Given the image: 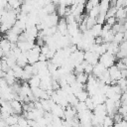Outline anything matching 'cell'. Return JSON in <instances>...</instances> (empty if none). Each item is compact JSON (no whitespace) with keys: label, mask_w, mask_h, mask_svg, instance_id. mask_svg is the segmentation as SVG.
<instances>
[{"label":"cell","mask_w":127,"mask_h":127,"mask_svg":"<svg viewBox=\"0 0 127 127\" xmlns=\"http://www.w3.org/2000/svg\"><path fill=\"white\" fill-rule=\"evenodd\" d=\"M26 54H27V57H28L29 64H35L37 62H39L40 55H41V47L38 46V45H35L34 48L32 50H30L29 52H27Z\"/></svg>","instance_id":"1"},{"label":"cell","mask_w":127,"mask_h":127,"mask_svg":"<svg viewBox=\"0 0 127 127\" xmlns=\"http://www.w3.org/2000/svg\"><path fill=\"white\" fill-rule=\"evenodd\" d=\"M99 63L102 64L106 68H109L110 66L116 64V56L104 53L99 57Z\"/></svg>","instance_id":"2"},{"label":"cell","mask_w":127,"mask_h":127,"mask_svg":"<svg viewBox=\"0 0 127 127\" xmlns=\"http://www.w3.org/2000/svg\"><path fill=\"white\" fill-rule=\"evenodd\" d=\"M99 57L100 56L94 52H91V51L84 52V61L92 65H95L97 63H99Z\"/></svg>","instance_id":"3"},{"label":"cell","mask_w":127,"mask_h":127,"mask_svg":"<svg viewBox=\"0 0 127 127\" xmlns=\"http://www.w3.org/2000/svg\"><path fill=\"white\" fill-rule=\"evenodd\" d=\"M70 61L74 65H77L81 63L84 62V52L80 51V50H76L74 53L71 54L70 56Z\"/></svg>","instance_id":"4"},{"label":"cell","mask_w":127,"mask_h":127,"mask_svg":"<svg viewBox=\"0 0 127 127\" xmlns=\"http://www.w3.org/2000/svg\"><path fill=\"white\" fill-rule=\"evenodd\" d=\"M0 50H1V57L3 58L5 55H7L12 51V43L7 39L3 38L0 43Z\"/></svg>","instance_id":"5"},{"label":"cell","mask_w":127,"mask_h":127,"mask_svg":"<svg viewBox=\"0 0 127 127\" xmlns=\"http://www.w3.org/2000/svg\"><path fill=\"white\" fill-rule=\"evenodd\" d=\"M108 72L110 74V77L112 80H115V81H118L120 78H122V73H121V69L116 65H112L108 68Z\"/></svg>","instance_id":"6"},{"label":"cell","mask_w":127,"mask_h":127,"mask_svg":"<svg viewBox=\"0 0 127 127\" xmlns=\"http://www.w3.org/2000/svg\"><path fill=\"white\" fill-rule=\"evenodd\" d=\"M67 27H68V25H67V23H66L65 18H61L60 21H59V23H58V26H57V28H58V32L61 33L63 36H66V35H68Z\"/></svg>","instance_id":"7"},{"label":"cell","mask_w":127,"mask_h":127,"mask_svg":"<svg viewBox=\"0 0 127 127\" xmlns=\"http://www.w3.org/2000/svg\"><path fill=\"white\" fill-rule=\"evenodd\" d=\"M10 104H11L12 109H13V111H14L15 114L20 115V114L23 113L24 105H23V103H22L20 100H18V99H14V100L10 101Z\"/></svg>","instance_id":"8"},{"label":"cell","mask_w":127,"mask_h":127,"mask_svg":"<svg viewBox=\"0 0 127 127\" xmlns=\"http://www.w3.org/2000/svg\"><path fill=\"white\" fill-rule=\"evenodd\" d=\"M64 110H65V108L64 107H63L62 105H60V104H57V103H55L54 104V106H53V108H52V113H53V115L54 116H56V117H60V118H64Z\"/></svg>","instance_id":"9"},{"label":"cell","mask_w":127,"mask_h":127,"mask_svg":"<svg viewBox=\"0 0 127 127\" xmlns=\"http://www.w3.org/2000/svg\"><path fill=\"white\" fill-rule=\"evenodd\" d=\"M107 68L102 64H100V63H97L94 66H93V72H92V74L95 76V77H99L100 75H102L103 73H104V71L106 70Z\"/></svg>","instance_id":"10"},{"label":"cell","mask_w":127,"mask_h":127,"mask_svg":"<svg viewBox=\"0 0 127 127\" xmlns=\"http://www.w3.org/2000/svg\"><path fill=\"white\" fill-rule=\"evenodd\" d=\"M94 115H97V116H103L105 117L107 115V110H106V106L105 104H97L94 108V110L92 111Z\"/></svg>","instance_id":"11"},{"label":"cell","mask_w":127,"mask_h":127,"mask_svg":"<svg viewBox=\"0 0 127 127\" xmlns=\"http://www.w3.org/2000/svg\"><path fill=\"white\" fill-rule=\"evenodd\" d=\"M41 77L38 75V74H34L29 80H28V83L29 85L31 86V88H36V87H40L41 86Z\"/></svg>","instance_id":"12"},{"label":"cell","mask_w":127,"mask_h":127,"mask_svg":"<svg viewBox=\"0 0 127 127\" xmlns=\"http://www.w3.org/2000/svg\"><path fill=\"white\" fill-rule=\"evenodd\" d=\"M40 101L42 103V106H43V109L45 112H51L52 111V108H53L55 102L51 98L50 99H41Z\"/></svg>","instance_id":"13"},{"label":"cell","mask_w":127,"mask_h":127,"mask_svg":"<svg viewBox=\"0 0 127 127\" xmlns=\"http://www.w3.org/2000/svg\"><path fill=\"white\" fill-rule=\"evenodd\" d=\"M120 51V45L112 42V43H109L108 44V48H107V53L110 54V55H113V56H116Z\"/></svg>","instance_id":"14"},{"label":"cell","mask_w":127,"mask_h":127,"mask_svg":"<svg viewBox=\"0 0 127 127\" xmlns=\"http://www.w3.org/2000/svg\"><path fill=\"white\" fill-rule=\"evenodd\" d=\"M29 64V61H28V57H27V54L26 53H22L18 59H17V64L21 67H25L27 64Z\"/></svg>","instance_id":"15"},{"label":"cell","mask_w":127,"mask_h":127,"mask_svg":"<svg viewBox=\"0 0 127 127\" xmlns=\"http://www.w3.org/2000/svg\"><path fill=\"white\" fill-rule=\"evenodd\" d=\"M19 116L18 114H11L7 117V119H5L6 123L8 126H13V125H16L18 124V120H19Z\"/></svg>","instance_id":"16"},{"label":"cell","mask_w":127,"mask_h":127,"mask_svg":"<svg viewBox=\"0 0 127 127\" xmlns=\"http://www.w3.org/2000/svg\"><path fill=\"white\" fill-rule=\"evenodd\" d=\"M102 29H103V25H101V24H95L91 29H90V31H91V33H92V35L96 38V37H99L100 35H101V32H102Z\"/></svg>","instance_id":"17"},{"label":"cell","mask_w":127,"mask_h":127,"mask_svg":"<svg viewBox=\"0 0 127 127\" xmlns=\"http://www.w3.org/2000/svg\"><path fill=\"white\" fill-rule=\"evenodd\" d=\"M75 95H76V97H77V99H78L79 102H85L86 99L89 97V94H88V92H87L85 89L79 91V92L76 93Z\"/></svg>","instance_id":"18"},{"label":"cell","mask_w":127,"mask_h":127,"mask_svg":"<svg viewBox=\"0 0 127 127\" xmlns=\"http://www.w3.org/2000/svg\"><path fill=\"white\" fill-rule=\"evenodd\" d=\"M126 40V38H125V33H122V32H119V33H116L115 35H114V40H113V42L114 43H116V44H118V45H120L122 42H124Z\"/></svg>","instance_id":"19"},{"label":"cell","mask_w":127,"mask_h":127,"mask_svg":"<svg viewBox=\"0 0 127 127\" xmlns=\"http://www.w3.org/2000/svg\"><path fill=\"white\" fill-rule=\"evenodd\" d=\"M12 69L14 70V73H15L16 78H17V79H21V78H22V75H23V73H24V67H21V66H19L18 64H16Z\"/></svg>","instance_id":"20"},{"label":"cell","mask_w":127,"mask_h":127,"mask_svg":"<svg viewBox=\"0 0 127 127\" xmlns=\"http://www.w3.org/2000/svg\"><path fill=\"white\" fill-rule=\"evenodd\" d=\"M67 101H68V104L71 105V106H73V107H75L76 104L79 102L78 99H77V97H76V95L74 93H69L67 95Z\"/></svg>","instance_id":"21"},{"label":"cell","mask_w":127,"mask_h":127,"mask_svg":"<svg viewBox=\"0 0 127 127\" xmlns=\"http://www.w3.org/2000/svg\"><path fill=\"white\" fill-rule=\"evenodd\" d=\"M87 80H88V74H86L85 72H81V73L76 74V81H78L82 84H86Z\"/></svg>","instance_id":"22"},{"label":"cell","mask_w":127,"mask_h":127,"mask_svg":"<svg viewBox=\"0 0 127 127\" xmlns=\"http://www.w3.org/2000/svg\"><path fill=\"white\" fill-rule=\"evenodd\" d=\"M114 124H115V122L113 120V117L106 115L104 118V121H103V126L104 127H111V126H114Z\"/></svg>","instance_id":"23"},{"label":"cell","mask_w":127,"mask_h":127,"mask_svg":"<svg viewBox=\"0 0 127 127\" xmlns=\"http://www.w3.org/2000/svg\"><path fill=\"white\" fill-rule=\"evenodd\" d=\"M85 104H86V106H87V109H89V110H91V111H93L94 108H95V106H96V104L94 103V101H93V99H92L91 96H89V97L86 99Z\"/></svg>","instance_id":"24"},{"label":"cell","mask_w":127,"mask_h":127,"mask_svg":"<svg viewBox=\"0 0 127 127\" xmlns=\"http://www.w3.org/2000/svg\"><path fill=\"white\" fill-rule=\"evenodd\" d=\"M117 84L121 87V89L123 90V92H125V91L127 90V78H124V77L120 78V79L117 81Z\"/></svg>","instance_id":"25"},{"label":"cell","mask_w":127,"mask_h":127,"mask_svg":"<svg viewBox=\"0 0 127 127\" xmlns=\"http://www.w3.org/2000/svg\"><path fill=\"white\" fill-rule=\"evenodd\" d=\"M75 109H76L77 113H79V112H82V111L86 110L87 109V106H86L85 102H78L76 104V106H75Z\"/></svg>","instance_id":"26"},{"label":"cell","mask_w":127,"mask_h":127,"mask_svg":"<svg viewBox=\"0 0 127 127\" xmlns=\"http://www.w3.org/2000/svg\"><path fill=\"white\" fill-rule=\"evenodd\" d=\"M117 112H118L119 114H121V115L124 117V116L127 114V106H126V105H121V106L118 108Z\"/></svg>","instance_id":"27"},{"label":"cell","mask_w":127,"mask_h":127,"mask_svg":"<svg viewBox=\"0 0 127 127\" xmlns=\"http://www.w3.org/2000/svg\"><path fill=\"white\" fill-rule=\"evenodd\" d=\"M117 22H118V21H117L116 17H110V18H107V19H106V24L110 25L111 27H112L113 25H115Z\"/></svg>","instance_id":"28"},{"label":"cell","mask_w":127,"mask_h":127,"mask_svg":"<svg viewBox=\"0 0 127 127\" xmlns=\"http://www.w3.org/2000/svg\"><path fill=\"white\" fill-rule=\"evenodd\" d=\"M123 119H124V117H123L121 114H119L118 112H117V113H115V114H114V116H113V120H114V122H115V123H119V122H121Z\"/></svg>","instance_id":"29"},{"label":"cell","mask_w":127,"mask_h":127,"mask_svg":"<svg viewBox=\"0 0 127 127\" xmlns=\"http://www.w3.org/2000/svg\"><path fill=\"white\" fill-rule=\"evenodd\" d=\"M0 127H8V125H7L5 120H3V119L0 120Z\"/></svg>","instance_id":"30"},{"label":"cell","mask_w":127,"mask_h":127,"mask_svg":"<svg viewBox=\"0 0 127 127\" xmlns=\"http://www.w3.org/2000/svg\"><path fill=\"white\" fill-rule=\"evenodd\" d=\"M114 127H121V125H120V123H115Z\"/></svg>","instance_id":"31"},{"label":"cell","mask_w":127,"mask_h":127,"mask_svg":"<svg viewBox=\"0 0 127 127\" xmlns=\"http://www.w3.org/2000/svg\"><path fill=\"white\" fill-rule=\"evenodd\" d=\"M8 127H10V126H8Z\"/></svg>","instance_id":"32"}]
</instances>
